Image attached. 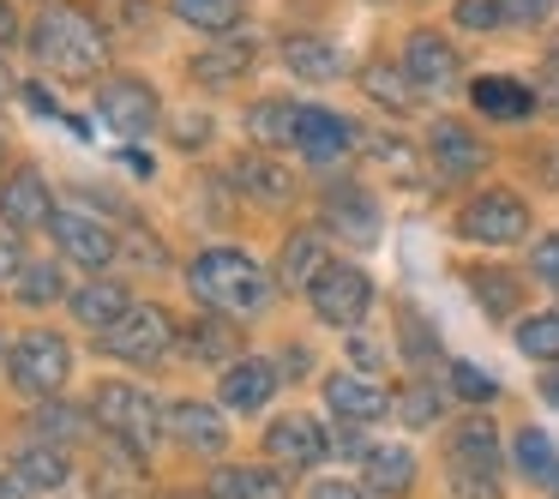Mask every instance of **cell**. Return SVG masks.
<instances>
[{"label":"cell","instance_id":"1","mask_svg":"<svg viewBox=\"0 0 559 499\" xmlns=\"http://www.w3.org/2000/svg\"><path fill=\"white\" fill-rule=\"evenodd\" d=\"M31 55H37L43 73L67 79V85H91V79L109 67V43H103L97 19L85 7H43L37 25H31Z\"/></svg>","mask_w":559,"mask_h":499},{"label":"cell","instance_id":"2","mask_svg":"<svg viewBox=\"0 0 559 499\" xmlns=\"http://www.w3.org/2000/svg\"><path fill=\"white\" fill-rule=\"evenodd\" d=\"M187 289L223 319H253L271 301V277L259 271V259H247L241 247H211L187 265Z\"/></svg>","mask_w":559,"mask_h":499},{"label":"cell","instance_id":"3","mask_svg":"<svg viewBox=\"0 0 559 499\" xmlns=\"http://www.w3.org/2000/svg\"><path fill=\"white\" fill-rule=\"evenodd\" d=\"M91 421L103 427V433H115L127 451H157V439H163V409H157V397H151L145 385H127V379H103L97 391H91Z\"/></svg>","mask_w":559,"mask_h":499},{"label":"cell","instance_id":"4","mask_svg":"<svg viewBox=\"0 0 559 499\" xmlns=\"http://www.w3.org/2000/svg\"><path fill=\"white\" fill-rule=\"evenodd\" d=\"M499 433L487 415H469V421L451 433V487L457 499H499Z\"/></svg>","mask_w":559,"mask_h":499},{"label":"cell","instance_id":"5","mask_svg":"<svg viewBox=\"0 0 559 499\" xmlns=\"http://www.w3.org/2000/svg\"><path fill=\"white\" fill-rule=\"evenodd\" d=\"M7 373L25 397H55V391L73 379V343L61 331H25L7 355Z\"/></svg>","mask_w":559,"mask_h":499},{"label":"cell","instance_id":"6","mask_svg":"<svg viewBox=\"0 0 559 499\" xmlns=\"http://www.w3.org/2000/svg\"><path fill=\"white\" fill-rule=\"evenodd\" d=\"M457 229L463 241H481V247H511L530 235V205H523L511 187H487V193H475L469 205L457 211Z\"/></svg>","mask_w":559,"mask_h":499},{"label":"cell","instance_id":"7","mask_svg":"<svg viewBox=\"0 0 559 499\" xmlns=\"http://www.w3.org/2000/svg\"><path fill=\"white\" fill-rule=\"evenodd\" d=\"M307 295H313V313L325 319V325H337V331H355L367 319V307H373V283H367V271L343 265V259H331Z\"/></svg>","mask_w":559,"mask_h":499},{"label":"cell","instance_id":"8","mask_svg":"<svg viewBox=\"0 0 559 499\" xmlns=\"http://www.w3.org/2000/svg\"><path fill=\"white\" fill-rule=\"evenodd\" d=\"M103 343H109V355L127 361V367H157V361H169V349H175V325H169L163 307L145 301V307H133L115 331H103Z\"/></svg>","mask_w":559,"mask_h":499},{"label":"cell","instance_id":"9","mask_svg":"<svg viewBox=\"0 0 559 499\" xmlns=\"http://www.w3.org/2000/svg\"><path fill=\"white\" fill-rule=\"evenodd\" d=\"M97 121L121 139H145L151 127L163 121V103L145 79H109V85L97 91Z\"/></svg>","mask_w":559,"mask_h":499},{"label":"cell","instance_id":"10","mask_svg":"<svg viewBox=\"0 0 559 499\" xmlns=\"http://www.w3.org/2000/svg\"><path fill=\"white\" fill-rule=\"evenodd\" d=\"M55 217H61V205H55L49 181L31 163L0 181V223L7 229H55Z\"/></svg>","mask_w":559,"mask_h":499},{"label":"cell","instance_id":"11","mask_svg":"<svg viewBox=\"0 0 559 499\" xmlns=\"http://www.w3.org/2000/svg\"><path fill=\"white\" fill-rule=\"evenodd\" d=\"M457 49H451L439 31H415L409 43H403V73L415 79V91L421 97H445L451 85H457Z\"/></svg>","mask_w":559,"mask_h":499},{"label":"cell","instance_id":"12","mask_svg":"<svg viewBox=\"0 0 559 499\" xmlns=\"http://www.w3.org/2000/svg\"><path fill=\"white\" fill-rule=\"evenodd\" d=\"M55 241H61V253L73 259V265H85L91 277L121 259V241H115L97 217H85V211H61V217H55Z\"/></svg>","mask_w":559,"mask_h":499},{"label":"cell","instance_id":"13","mask_svg":"<svg viewBox=\"0 0 559 499\" xmlns=\"http://www.w3.org/2000/svg\"><path fill=\"white\" fill-rule=\"evenodd\" d=\"M325 229L349 247H373L385 223H379V205H373L367 187H331L325 193Z\"/></svg>","mask_w":559,"mask_h":499},{"label":"cell","instance_id":"14","mask_svg":"<svg viewBox=\"0 0 559 499\" xmlns=\"http://www.w3.org/2000/svg\"><path fill=\"white\" fill-rule=\"evenodd\" d=\"M265 451L283 463V470H313V463H325L331 439H325V427H319L313 415H283V421L265 427Z\"/></svg>","mask_w":559,"mask_h":499},{"label":"cell","instance_id":"15","mask_svg":"<svg viewBox=\"0 0 559 499\" xmlns=\"http://www.w3.org/2000/svg\"><path fill=\"white\" fill-rule=\"evenodd\" d=\"M163 421H169V433L181 439L187 451H199V458H223V451H229V421H223L211 403L181 397V403H169V409H163Z\"/></svg>","mask_w":559,"mask_h":499},{"label":"cell","instance_id":"16","mask_svg":"<svg viewBox=\"0 0 559 499\" xmlns=\"http://www.w3.org/2000/svg\"><path fill=\"white\" fill-rule=\"evenodd\" d=\"M427 157H433V175H439V181H469V175H481L487 151H481V139H475L463 121H433Z\"/></svg>","mask_w":559,"mask_h":499},{"label":"cell","instance_id":"17","mask_svg":"<svg viewBox=\"0 0 559 499\" xmlns=\"http://www.w3.org/2000/svg\"><path fill=\"white\" fill-rule=\"evenodd\" d=\"M355 145V127L343 121L337 109H301V127H295V151H301L307 163H319V169H331V163H343Z\"/></svg>","mask_w":559,"mask_h":499},{"label":"cell","instance_id":"18","mask_svg":"<svg viewBox=\"0 0 559 499\" xmlns=\"http://www.w3.org/2000/svg\"><path fill=\"white\" fill-rule=\"evenodd\" d=\"M325 403H331V415H337L343 427L385 421V409H391L385 385H373L367 373H331V379H325Z\"/></svg>","mask_w":559,"mask_h":499},{"label":"cell","instance_id":"19","mask_svg":"<svg viewBox=\"0 0 559 499\" xmlns=\"http://www.w3.org/2000/svg\"><path fill=\"white\" fill-rule=\"evenodd\" d=\"M7 482L19 494H49V487H61L67 482V445L61 439H31V445H19L13 463H7Z\"/></svg>","mask_w":559,"mask_h":499},{"label":"cell","instance_id":"20","mask_svg":"<svg viewBox=\"0 0 559 499\" xmlns=\"http://www.w3.org/2000/svg\"><path fill=\"white\" fill-rule=\"evenodd\" d=\"M271 391H277V367L259 361V355H241V361L223 367L217 397L229 403L235 415H253V409H265V403H271Z\"/></svg>","mask_w":559,"mask_h":499},{"label":"cell","instance_id":"21","mask_svg":"<svg viewBox=\"0 0 559 499\" xmlns=\"http://www.w3.org/2000/svg\"><path fill=\"white\" fill-rule=\"evenodd\" d=\"M235 187H241L247 199H259V205H289V199H295L289 163H271L265 151H247V157H235Z\"/></svg>","mask_w":559,"mask_h":499},{"label":"cell","instance_id":"22","mask_svg":"<svg viewBox=\"0 0 559 499\" xmlns=\"http://www.w3.org/2000/svg\"><path fill=\"white\" fill-rule=\"evenodd\" d=\"M127 313H133V295H127L121 283H109V277H91L85 289H73V319L91 325V331H115Z\"/></svg>","mask_w":559,"mask_h":499},{"label":"cell","instance_id":"23","mask_svg":"<svg viewBox=\"0 0 559 499\" xmlns=\"http://www.w3.org/2000/svg\"><path fill=\"white\" fill-rule=\"evenodd\" d=\"M283 67L307 85H331L343 73V49L331 37H283Z\"/></svg>","mask_w":559,"mask_h":499},{"label":"cell","instance_id":"24","mask_svg":"<svg viewBox=\"0 0 559 499\" xmlns=\"http://www.w3.org/2000/svg\"><path fill=\"white\" fill-rule=\"evenodd\" d=\"M469 103L487 115V121H530L535 115V91L518 85V79H493V73L469 85Z\"/></svg>","mask_w":559,"mask_h":499},{"label":"cell","instance_id":"25","mask_svg":"<svg viewBox=\"0 0 559 499\" xmlns=\"http://www.w3.org/2000/svg\"><path fill=\"white\" fill-rule=\"evenodd\" d=\"M325 265H331L325 241H319L313 229H301V235H289V241H283V253H277V283H283V289H313Z\"/></svg>","mask_w":559,"mask_h":499},{"label":"cell","instance_id":"26","mask_svg":"<svg viewBox=\"0 0 559 499\" xmlns=\"http://www.w3.org/2000/svg\"><path fill=\"white\" fill-rule=\"evenodd\" d=\"M361 475H367V494H409L415 487V451L403 445H367L361 458Z\"/></svg>","mask_w":559,"mask_h":499},{"label":"cell","instance_id":"27","mask_svg":"<svg viewBox=\"0 0 559 499\" xmlns=\"http://www.w3.org/2000/svg\"><path fill=\"white\" fill-rule=\"evenodd\" d=\"M211 499H289L277 470H253V463H223L211 475Z\"/></svg>","mask_w":559,"mask_h":499},{"label":"cell","instance_id":"28","mask_svg":"<svg viewBox=\"0 0 559 499\" xmlns=\"http://www.w3.org/2000/svg\"><path fill=\"white\" fill-rule=\"evenodd\" d=\"M169 13L181 19L187 31H205V37H229L241 25V0H169Z\"/></svg>","mask_w":559,"mask_h":499},{"label":"cell","instance_id":"29","mask_svg":"<svg viewBox=\"0 0 559 499\" xmlns=\"http://www.w3.org/2000/svg\"><path fill=\"white\" fill-rule=\"evenodd\" d=\"M187 67H193L199 85H235V79L253 73V49H247V43H217V49L193 55Z\"/></svg>","mask_w":559,"mask_h":499},{"label":"cell","instance_id":"30","mask_svg":"<svg viewBox=\"0 0 559 499\" xmlns=\"http://www.w3.org/2000/svg\"><path fill=\"white\" fill-rule=\"evenodd\" d=\"M361 91L379 103V109H391V115H409L415 97H421V91H415V79L403 73V67H385V61H373L361 73Z\"/></svg>","mask_w":559,"mask_h":499},{"label":"cell","instance_id":"31","mask_svg":"<svg viewBox=\"0 0 559 499\" xmlns=\"http://www.w3.org/2000/svg\"><path fill=\"white\" fill-rule=\"evenodd\" d=\"M295 127H301V109L283 97H265L247 109V133L259 139V145H295Z\"/></svg>","mask_w":559,"mask_h":499},{"label":"cell","instance_id":"32","mask_svg":"<svg viewBox=\"0 0 559 499\" xmlns=\"http://www.w3.org/2000/svg\"><path fill=\"white\" fill-rule=\"evenodd\" d=\"M187 355L193 361H229V355H241V337H235V325L223 313H211V319H199V325H187Z\"/></svg>","mask_w":559,"mask_h":499},{"label":"cell","instance_id":"33","mask_svg":"<svg viewBox=\"0 0 559 499\" xmlns=\"http://www.w3.org/2000/svg\"><path fill=\"white\" fill-rule=\"evenodd\" d=\"M511 458H518V470L530 475L535 487H559V451H554V439H547L542 427H523Z\"/></svg>","mask_w":559,"mask_h":499},{"label":"cell","instance_id":"34","mask_svg":"<svg viewBox=\"0 0 559 499\" xmlns=\"http://www.w3.org/2000/svg\"><path fill=\"white\" fill-rule=\"evenodd\" d=\"M13 289H19V301L25 307H49V301H61V265L55 259H25V271L13 277Z\"/></svg>","mask_w":559,"mask_h":499},{"label":"cell","instance_id":"35","mask_svg":"<svg viewBox=\"0 0 559 499\" xmlns=\"http://www.w3.org/2000/svg\"><path fill=\"white\" fill-rule=\"evenodd\" d=\"M469 289H475V301L487 307L493 319H506L511 307L523 301V289H518V277H506V271H475L469 277Z\"/></svg>","mask_w":559,"mask_h":499},{"label":"cell","instance_id":"36","mask_svg":"<svg viewBox=\"0 0 559 499\" xmlns=\"http://www.w3.org/2000/svg\"><path fill=\"white\" fill-rule=\"evenodd\" d=\"M518 349L535 355V361H559V307L554 313H535L518 325Z\"/></svg>","mask_w":559,"mask_h":499},{"label":"cell","instance_id":"37","mask_svg":"<svg viewBox=\"0 0 559 499\" xmlns=\"http://www.w3.org/2000/svg\"><path fill=\"white\" fill-rule=\"evenodd\" d=\"M439 409H445V397H439V385H427V379H415V385L397 397V415H403L409 427H433Z\"/></svg>","mask_w":559,"mask_h":499},{"label":"cell","instance_id":"38","mask_svg":"<svg viewBox=\"0 0 559 499\" xmlns=\"http://www.w3.org/2000/svg\"><path fill=\"white\" fill-rule=\"evenodd\" d=\"M451 19H457L463 31H499V25H511V13L499 7V0H457V7H451Z\"/></svg>","mask_w":559,"mask_h":499},{"label":"cell","instance_id":"39","mask_svg":"<svg viewBox=\"0 0 559 499\" xmlns=\"http://www.w3.org/2000/svg\"><path fill=\"white\" fill-rule=\"evenodd\" d=\"M397 331H403V349H409V361H433V355H439L433 331L421 325V313H415V307H397Z\"/></svg>","mask_w":559,"mask_h":499},{"label":"cell","instance_id":"40","mask_svg":"<svg viewBox=\"0 0 559 499\" xmlns=\"http://www.w3.org/2000/svg\"><path fill=\"white\" fill-rule=\"evenodd\" d=\"M451 385H457L463 403H493L499 397V385L481 373V367H469V361H451Z\"/></svg>","mask_w":559,"mask_h":499},{"label":"cell","instance_id":"41","mask_svg":"<svg viewBox=\"0 0 559 499\" xmlns=\"http://www.w3.org/2000/svg\"><path fill=\"white\" fill-rule=\"evenodd\" d=\"M373 151H379V163H385L391 175H403V181H415V151L403 145V139H373Z\"/></svg>","mask_w":559,"mask_h":499},{"label":"cell","instance_id":"42","mask_svg":"<svg viewBox=\"0 0 559 499\" xmlns=\"http://www.w3.org/2000/svg\"><path fill=\"white\" fill-rule=\"evenodd\" d=\"M530 265H535V277H542V283H554V289H559V229H554V235H542V241H535Z\"/></svg>","mask_w":559,"mask_h":499},{"label":"cell","instance_id":"43","mask_svg":"<svg viewBox=\"0 0 559 499\" xmlns=\"http://www.w3.org/2000/svg\"><path fill=\"white\" fill-rule=\"evenodd\" d=\"M535 103H542L547 115H559V55H547V61H542V85H535Z\"/></svg>","mask_w":559,"mask_h":499},{"label":"cell","instance_id":"44","mask_svg":"<svg viewBox=\"0 0 559 499\" xmlns=\"http://www.w3.org/2000/svg\"><path fill=\"white\" fill-rule=\"evenodd\" d=\"M169 133H175V145H181V151H193V145H205V139H211V121H205V115H181Z\"/></svg>","mask_w":559,"mask_h":499},{"label":"cell","instance_id":"45","mask_svg":"<svg viewBox=\"0 0 559 499\" xmlns=\"http://www.w3.org/2000/svg\"><path fill=\"white\" fill-rule=\"evenodd\" d=\"M349 361H355V373L373 379L379 367H385V349H379V343H367V337H355V343H349Z\"/></svg>","mask_w":559,"mask_h":499},{"label":"cell","instance_id":"46","mask_svg":"<svg viewBox=\"0 0 559 499\" xmlns=\"http://www.w3.org/2000/svg\"><path fill=\"white\" fill-rule=\"evenodd\" d=\"M499 7H506L518 25H535V19H547V7H554V0H499Z\"/></svg>","mask_w":559,"mask_h":499},{"label":"cell","instance_id":"47","mask_svg":"<svg viewBox=\"0 0 559 499\" xmlns=\"http://www.w3.org/2000/svg\"><path fill=\"white\" fill-rule=\"evenodd\" d=\"M307 499H367V487H355V482H313V494Z\"/></svg>","mask_w":559,"mask_h":499},{"label":"cell","instance_id":"48","mask_svg":"<svg viewBox=\"0 0 559 499\" xmlns=\"http://www.w3.org/2000/svg\"><path fill=\"white\" fill-rule=\"evenodd\" d=\"M19 271H25V253H19L13 235H0V277H19Z\"/></svg>","mask_w":559,"mask_h":499},{"label":"cell","instance_id":"49","mask_svg":"<svg viewBox=\"0 0 559 499\" xmlns=\"http://www.w3.org/2000/svg\"><path fill=\"white\" fill-rule=\"evenodd\" d=\"M25 103H31V109H37V115H49V121H55V115H61V103H55V97H49V91H43V85H25Z\"/></svg>","mask_w":559,"mask_h":499},{"label":"cell","instance_id":"50","mask_svg":"<svg viewBox=\"0 0 559 499\" xmlns=\"http://www.w3.org/2000/svg\"><path fill=\"white\" fill-rule=\"evenodd\" d=\"M19 43V19H13V0H0V49Z\"/></svg>","mask_w":559,"mask_h":499},{"label":"cell","instance_id":"51","mask_svg":"<svg viewBox=\"0 0 559 499\" xmlns=\"http://www.w3.org/2000/svg\"><path fill=\"white\" fill-rule=\"evenodd\" d=\"M115 163H121L127 175H145V181H151V157H145V151H121Z\"/></svg>","mask_w":559,"mask_h":499},{"label":"cell","instance_id":"52","mask_svg":"<svg viewBox=\"0 0 559 499\" xmlns=\"http://www.w3.org/2000/svg\"><path fill=\"white\" fill-rule=\"evenodd\" d=\"M542 403L559 409V361H547V373H542Z\"/></svg>","mask_w":559,"mask_h":499},{"label":"cell","instance_id":"53","mask_svg":"<svg viewBox=\"0 0 559 499\" xmlns=\"http://www.w3.org/2000/svg\"><path fill=\"white\" fill-rule=\"evenodd\" d=\"M169 499H193V494H169Z\"/></svg>","mask_w":559,"mask_h":499},{"label":"cell","instance_id":"54","mask_svg":"<svg viewBox=\"0 0 559 499\" xmlns=\"http://www.w3.org/2000/svg\"><path fill=\"white\" fill-rule=\"evenodd\" d=\"M0 91H7V73H0Z\"/></svg>","mask_w":559,"mask_h":499}]
</instances>
